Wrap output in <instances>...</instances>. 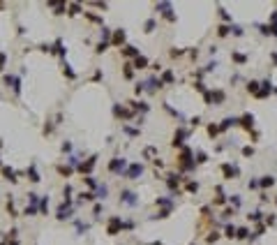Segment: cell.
<instances>
[{"instance_id": "cell-1", "label": "cell", "mask_w": 277, "mask_h": 245, "mask_svg": "<svg viewBox=\"0 0 277 245\" xmlns=\"http://www.w3.org/2000/svg\"><path fill=\"white\" fill-rule=\"evenodd\" d=\"M2 173H5V176H7V180H12V183H14V180H16V178H14V176H16V173H14V171H12V169H7V167H5V169H2Z\"/></svg>"}]
</instances>
